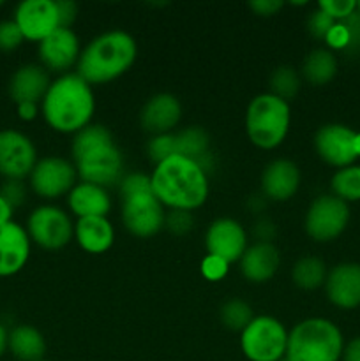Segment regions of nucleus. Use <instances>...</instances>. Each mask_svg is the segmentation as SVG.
I'll return each mask as SVG.
<instances>
[{
	"label": "nucleus",
	"instance_id": "16",
	"mask_svg": "<svg viewBox=\"0 0 360 361\" xmlns=\"http://www.w3.org/2000/svg\"><path fill=\"white\" fill-rule=\"evenodd\" d=\"M30 257V238L27 229L11 221L0 226V277L20 274Z\"/></svg>",
	"mask_w": 360,
	"mask_h": 361
},
{
	"label": "nucleus",
	"instance_id": "12",
	"mask_svg": "<svg viewBox=\"0 0 360 361\" xmlns=\"http://www.w3.org/2000/svg\"><path fill=\"white\" fill-rule=\"evenodd\" d=\"M37 150L27 134L14 129L0 130V175L6 180H23L37 164Z\"/></svg>",
	"mask_w": 360,
	"mask_h": 361
},
{
	"label": "nucleus",
	"instance_id": "52",
	"mask_svg": "<svg viewBox=\"0 0 360 361\" xmlns=\"http://www.w3.org/2000/svg\"><path fill=\"white\" fill-rule=\"evenodd\" d=\"M41 361H48V360H41Z\"/></svg>",
	"mask_w": 360,
	"mask_h": 361
},
{
	"label": "nucleus",
	"instance_id": "9",
	"mask_svg": "<svg viewBox=\"0 0 360 361\" xmlns=\"http://www.w3.org/2000/svg\"><path fill=\"white\" fill-rule=\"evenodd\" d=\"M349 208L335 196H320L311 203L306 215V231L316 242L335 240L346 229Z\"/></svg>",
	"mask_w": 360,
	"mask_h": 361
},
{
	"label": "nucleus",
	"instance_id": "53",
	"mask_svg": "<svg viewBox=\"0 0 360 361\" xmlns=\"http://www.w3.org/2000/svg\"><path fill=\"white\" fill-rule=\"evenodd\" d=\"M281 361H286V360H281Z\"/></svg>",
	"mask_w": 360,
	"mask_h": 361
},
{
	"label": "nucleus",
	"instance_id": "19",
	"mask_svg": "<svg viewBox=\"0 0 360 361\" xmlns=\"http://www.w3.org/2000/svg\"><path fill=\"white\" fill-rule=\"evenodd\" d=\"M325 291L339 309H356L360 305V264L341 263L327 274Z\"/></svg>",
	"mask_w": 360,
	"mask_h": 361
},
{
	"label": "nucleus",
	"instance_id": "41",
	"mask_svg": "<svg viewBox=\"0 0 360 361\" xmlns=\"http://www.w3.org/2000/svg\"><path fill=\"white\" fill-rule=\"evenodd\" d=\"M56 13H59V27L71 28L78 16V4L73 0H55Z\"/></svg>",
	"mask_w": 360,
	"mask_h": 361
},
{
	"label": "nucleus",
	"instance_id": "26",
	"mask_svg": "<svg viewBox=\"0 0 360 361\" xmlns=\"http://www.w3.org/2000/svg\"><path fill=\"white\" fill-rule=\"evenodd\" d=\"M173 143H175V155L193 159L201 166L205 173H208V168H212L210 162V137L207 130L201 127H187L180 133H173Z\"/></svg>",
	"mask_w": 360,
	"mask_h": 361
},
{
	"label": "nucleus",
	"instance_id": "27",
	"mask_svg": "<svg viewBox=\"0 0 360 361\" xmlns=\"http://www.w3.org/2000/svg\"><path fill=\"white\" fill-rule=\"evenodd\" d=\"M335 73H337V60L328 49H314L304 60L302 74L314 87L327 85L328 81L334 80Z\"/></svg>",
	"mask_w": 360,
	"mask_h": 361
},
{
	"label": "nucleus",
	"instance_id": "30",
	"mask_svg": "<svg viewBox=\"0 0 360 361\" xmlns=\"http://www.w3.org/2000/svg\"><path fill=\"white\" fill-rule=\"evenodd\" d=\"M268 85H270L272 95H275V97L288 102L289 99H293L296 94H299L300 76L293 67L281 66L272 73Z\"/></svg>",
	"mask_w": 360,
	"mask_h": 361
},
{
	"label": "nucleus",
	"instance_id": "4",
	"mask_svg": "<svg viewBox=\"0 0 360 361\" xmlns=\"http://www.w3.org/2000/svg\"><path fill=\"white\" fill-rule=\"evenodd\" d=\"M138 55L136 41L124 30H112L92 39L78 59V76L88 85H102L122 76Z\"/></svg>",
	"mask_w": 360,
	"mask_h": 361
},
{
	"label": "nucleus",
	"instance_id": "42",
	"mask_svg": "<svg viewBox=\"0 0 360 361\" xmlns=\"http://www.w3.org/2000/svg\"><path fill=\"white\" fill-rule=\"evenodd\" d=\"M325 41H327V44L330 46V48L346 49L348 48V42H349L348 30H346V27L341 23V21H335V25L332 27V30L328 32V35L325 37Z\"/></svg>",
	"mask_w": 360,
	"mask_h": 361
},
{
	"label": "nucleus",
	"instance_id": "46",
	"mask_svg": "<svg viewBox=\"0 0 360 361\" xmlns=\"http://www.w3.org/2000/svg\"><path fill=\"white\" fill-rule=\"evenodd\" d=\"M268 229H270V231H275L274 224H272L268 219H261V221L258 222V226H256V233H258V236H260L261 242L270 243V238L274 235H272V233H268Z\"/></svg>",
	"mask_w": 360,
	"mask_h": 361
},
{
	"label": "nucleus",
	"instance_id": "20",
	"mask_svg": "<svg viewBox=\"0 0 360 361\" xmlns=\"http://www.w3.org/2000/svg\"><path fill=\"white\" fill-rule=\"evenodd\" d=\"M300 185V171L295 162L288 159H275L261 175V189L268 200L288 201L295 196Z\"/></svg>",
	"mask_w": 360,
	"mask_h": 361
},
{
	"label": "nucleus",
	"instance_id": "24",
	"mask_svg": "<svg viewBox=\"0 0 360 361\" xmlns=\"http://www.w3.org/2000/svg\"><path fill=\"white\" fill-rule=\"evenodd\" d=\"M74 236L83 250L90 254H102L113 245L115 231L106 217H83L74 224Z\"/></svg>",
	"mask_w": 360,
	"mask_h": 361
},
{
	"label": "nucleus",
	"instance_id": "40",
	"mask_svg": "<svg viewBox=\"0 0 360 361\" xmlns=\"http://www.w3.org/2000/svg\"><path fill=\"white\" fill-rule=\"evenodd\" d=\"M342 25L346 27L349 35V42H348V48L344 51H360V13H353L352 16H348L346 20L341 21Z\"/></svg>",
	"mask_w": 360,
	"mask_h": 361
},
{
	"label": "nucleus",
	"instance_id": "22",
	"mask_svg": "<svg viewBox=\"0 0 360 361\" xmlns=\"http://www.w3.org/2000/svg\"><path fill=\"white\" fill-rule=\"evenodd\" d=\"M281 263V254L274 243L258 242L247 247L244 256L240 257V270L249 282L261 284L270 281L277 271Z\"/></svg>",
	"mask_w": 360,
	"mask_h": 361
},
{
	"label": "nucleus",
	"instance_id": "44",
	"mask_svg": "<svg viewBox=\"0 0 360 361\" xmlns=\"http://www.w3.org/2000/svg\"><path fill=\"white\" fill-rule=\"evenodd\" d=\"M16 113L23 122H30L37 116L39 109L35 102H21V104H16Z\"/></svg>",
	"mask_w": 360,
	"mask_h": 361
},
{
	"label": "nucleus",
	"instance_id": "11",
	"mask_svg": "<svg viewBox=\"0 0 360 361\" xmlns=\"http://www.w3.org/2000/svg\"><path fill=\"white\" fill-rule=\"evenodd\" d=\"M122 221L131 235L138 238H150L164 226V207L154 192L122 197Z\"/></svg>",
	"mask_w": 360,
	"mask_h": 361
},
{
	"label": "nucleus",
	"instance_id": "2",
	"mask_svg": "<svg viewBox=\"0 0 360 361\" xmlns=\"http://www.w3.org/2000/svg\"><path fill=\"white\" fill-rule=\"evenodd\" d=\"M152 192L169 210H196L208 197V176L193 159L172 155L155 164Z\"/></svg>",
	"mask_w": 360,
	"mask_h": 361
},
{
	"label": "nucleus",
	"instance_id": "39",
	"mask_svg": "<svg viewBox=\"0 0 360 361\" xmlns=\"http://www.w3.org/2000/svg\"><path fill=\"white\" fill-rule=\"evenodd\" d=\"M335 25V20H332L327 13H323L321 9L314 11L309 16V21H307V28H309L311 34L316 39H321L325 41V37L328 35V32L332 30V27Z\"/></svg>",
	"mask_w": 360,
	"mask_h": 361
},
{
	"label": "nucleus",
	"instance_id": "6",
	"mask_svg": "<svg viewBox=\"0 0 360 361\" xmlns=\"http://www.w3.org/2000/svg\"><path fill=\"white\" fill-rule=\"evenodd\" d=\"M289 104L272 94L256 95L247 106L246 133L251 143L272 150L284 141L289 129Z\"/></svg>",
	"mask_w": 360,
	"mask_h": 361
},
{
	"label": "nucleus",
	"instance_id": "3",
	"mask_svg": "<svg viewBox=\"0 0 360 361\" xmlns=\"http://www.w3.org/2000/svg\"><path fill=\"white\" fill-rule=\"evenodd\" d=\"M95 109L92 87L78 74H64L49 85L41 111L46 123L56 133L76 134L90 126Z\"/></svg>",
	"mask_w": 360,
	"mask_h": 361
},
{
	"label": "nucleus",
	"instance_id": "49",
	"mask_svg": "<svg viewBox=\"0 0 360 361\" xmlns=\"http://www.w3.org/2000/svg\"><path fill=\"white\" fill-rule=\"evenodd\" d=\"M355 147H356V154L360 157V133H356V141H355Z\"/></svg>",
	"mask_w": 360,
	"mask_h": 361
},
{
	"label": "nucleus",
	"instance_id": "48",
	"mask_svg": "<svg viewBox=\"0 0 360 361\" xmlns=\"http://www.w3.org/2000/svg\"><path fill=\"white\" fill-rule=\"evenodd\" d=\"M7 338H9V331H7V328L0 323V358H2L7 351Z\"/></svg>",
	"mask_w": 360,
	"mask_h": 361
},
{
	"label": "nucleus",
	"instance_id": "17",
	"mask_svg": "<svg viewBox=\"0 0 360 361\" xmlns=\"http://www.w3.org/2000/svg\"><path fill=\"white\" fill-rule=\"evenodd\" d=\"M39 59L42 67L53 73H64L80 59V41L71 28H56L39 42Z\"/></svg>",
	"mask_w": 360,
	"mask_h": 361
},
{
	"label": "nucleus",
	"instance_id": "10",
	"mask_svg": "<svg viewBox=\"0 0 360 361\" xmlns=\"http://www.w3.org/2000/svg\"><path fill=\"white\" fill-rule=\"evenodd\" d=\"M76 168L64 157H42L32 169L30 189L44 200H56L73 190L76 185Z\"/></svg>",
	"mask_w": 360,
	"mask_h": 361
},
{
	"label": "nucleus",
	"instance_id": "31",
	"mask_svg": "<svg viewBox=\"0 0 360 361\" xmlns=\"http://www.w3.org/2000/svg\"><path fill=\"white\" fill-rule=\"evenodd\" d=\"M253 319V309H251L249 303H246L244 300L233 298L221 307V321L228 330L240 331V334H242V331L249 326V323Z\"/></svg>",
	"mask_w": 360,
	"mask_h": 361
},
{
	"label": "nucleus",
	"instance_id": "23",
	"mask_svg": "<svg viewBox=\"0 0 360 361\" xmlns=\"http://www.w3.org/2000/svg\"><path fill=\"white\" fill-rule=\"evenodd\" d=\"M71 212L78 215L80 219L83 217H106L112 208L106 189L92 183H76L67 197Z\"/></svg>",
	"mask_w": 360,
	"mask_h": 361
},
{
	"label": "nucleus",
	"instance_id": "7",
	"mask_svg": "<svg viewBox=\"0 0 360 361\" xmlns=\"http://www.w3.org/2000/svg\"><path fill=\"white\" fill-rule=\"evenodd\" d=\"M240 348L249 361H281L288 348V331L275 317H254L240 334Z\"/></svg>",
	"mask_w": 360,
	"mask_h": 361
},
{
	"label": "nucleus",
	"instance_id": "5",
	"mask_svg": "<svg viewBox=\"0 0 360 361\" xmlns=\"http://www.w3.org/2000/svg\"><path fill=\"white\" fill-rule=\"evenodd\" d=\"M342 335L332 321L311 317L288 334L286 361H339L342 356Z\"/></svg>",
	"mask_w": 360,
	"mask_h": 361
},
{
	"label": "nucleus",
	"instance_id": "1",
	"mask_svg": "<svg viewBox=\"0 0 360 361\" xmlns=\"http://www.w3.org/2000/svg\"><path fill=\"white\" fill-rule=\"evenodd\" d=\"M74 168L81 182L106 189L124 178V157L104 126L90 123L73 140Z\"/></svg>",
	"mask_w": 360,
	"mask_h": 361
},
{
	"label": "nucleus",
	"instance_id": "13",
	"mask_svg": "<svg viewBox=\"0 0 360 361\" xmlns=\"http://www.w3.org/2000/svg\"><path fill=\"white\" fill-rule=\"evenodd\" d=\"M13 20L27 41L41 42L60 28L55 0H23L14 9Z\"/></svg>",
	"mask_w": 360,
	"mask_h": 361
},
{
	"label": "nucleus",
	"instance_id": "43",
	"mask_svg": "<svg viewBox=\"0 0 360 361\" xmlns=\"http://www.w3.org/2000/svg\"><path fill=\"white\" fill-rule=\"evenodd\" d=\"M284 6L282 0H253L249 2V9L254 11L258 16H272Z\"/></svg>",
	"mask_w": 360,
	"mask_h": 361
},
{
	"label": "nucleus",
	"instance_id": "36",
	"mask_svg": "<svg viewBox=\"0 0 360 361\" xmlns=\"http://www.w3.org/2000/svg\"><path fill=\"white\" fill-rule=\"evenodd\" d=\"M318 9L327 13L332 20L342 21L355 13L356 2L355 0H320Z\"/></svg>",
	"mask_w": 360,
	"mask_h": 361
},
{
	"label": "nucleus",
	"instance_id": "34",
	"mask_svg": "<svg viewBox=\"0 0 360 361\" xmlns=\"http://www.w3.org/2000/svg\"><path fill=\"white\" fill-rule=\"evenodd\" d=\"M166 228L176 236H184L194 228V217L187 210H169L166 214Z\"/></svg>",
	"mask_w": 360,
	"mask_h": 361
},
{
	"label": "nucleus",
	"instance_id": "37",
	"mask_svg": "<svg viewBox=\"0 0 360 361\" xmlns=\"http://www.w3.org/2000/svg\"><path fill=\"white\" fill-rule=\"evenodd\" d=\"M0 196L13 208H20L27 201V187L23 180H6L0 187Z\"/></svg>",
	"mask_w": 360,
	"mask_h": 361
},
{
	"label": "nucleus",
	"instance_id": "35",
	"mask_svg": "<svg viewBox=\"0 0 360 361\" xmlns=\"http://www.w3.org/2000/svg\"><path fill=\"white\" fill-rule=\"evenodd\" d=\"M25 41L23 34L14 20L0 21V51H13Z\"/></svg>",
	"mask_w": 360,
	"mask_h": 361
},
{
	"label": "nucleus",
	"instance_id": "45",
	"mask_svg": "<svg viewBox=\"0 0 360 361\" xmlns=\"http://www.w3.org/2000/svg\"><path fill=\"white\" fill-rule=\"evenodd\" d=\"M342 361H360V337L353 338L344 349H342Z\"/></svg>",
	"mask_w": 360,
	"mask_h": 361
},
{
	"label": "nucleus",
	"instance_id": "33",
	"mask_svg": "<svg viewBox=\"0 0 360 361\" xmlns=\"http://www.w3.org/2000/svg\"><path fill=\"white\" fill-rule=\"evenodd\" d=\"M119 185L122 197L134 196V194L152 192V178L147 175H141V173H131V175L124 176Z\"/></svg>",
	"mask_w": 360,
	"mask_h": 361
},
{
	"label": "nucleus",
	"instance_id": "50",
	"mask_svg": "<svg viewBox=\"0 0 360 361\" xmlns=\"http://www.w3.org/2000/svg\"><path fill=\"white\" fill-rule=\"evenodd\" d=\"M356 9H359V13H360V2H356Z\"/></svg>",
	"mask_w": 360,
	"mask_h": 361
},
{
	"label": "nucleus",
	"instance_id": "18",
	"mask_svg": "<svg viewBox=\"0 0 360 361\" xmlns=\"http://www.w3.org/2000/svg\"><path fill=\"white\" fill-rule=\"evenodd\" d=\"M182 118V106L180 101L172 94L152 95L140 113V123L145 133L152 136L169 134Z\"/></svg>",
	"mask_w": 360,
	"mask_h": 361
},
{
	"label": "nucleus",
	"instance_id": "14",
	"mask_svg": "<svg viewBox=\"0 0 360 361\" xmlns=\"http://www.w3.org/2000/svg\"><path fill=\"white\" fill-rule=\"evenodd\" d=\"M355 141V130L341 123H328L318 129L314 136V148L327 164L342 169L352 166L353 161L359 157Z\"/></svg>",
	"mask_w": 360,
	"mask_h": 361
},
{
	"label": "nucleus",
	"instance_id": "15",
	"mask_svg": "<svg viewBox=\"0 0 360 361\" xmlns=\"http://www.w3.org/2000/svg\"><path fill=\"white\" fill-rule=\"evenodd\" d=\"M205 245L210 256L221 257L226 263H235L246 252L247 235L240 222L233 219H217L208 228Z\"/></svg>",
	"mask_w": 360,
	"mask_h": 361
},
{
	"label": "nucleus",
	"instance_id": "21",
	"mask_svg": "<svg viewBox=\"0 0 360 361\" xmlns=\"http://www.w3.org/2000/svg\"><path fill=\"white\" fill-rule=\"evenodd\" d=\"M49 85H52V81H49L44 67L27 63V66H21L14 71L7 90H9V97L16 104H21V102H35L37 104L39 101L44 99Z\"/></svg>",
	"mask_w": 360,
	"mask_h": 361
},
{
	"label": "nucleus",
	"instance_id": "51",
	"mask_svg": "<svg viewBox=\"0 0 360 361\" xmlns=\"http://www.w3.org/2000/svg\"><path fill=\"white\" fill-rule=\"evenodd\" d=\"M2 4H4V0H0V6H2Z\"/></svg>",
	"mask_w": 360,
	"mask_h": 361
},
{
	"label": "nucleus",
	"instance_id": "29",
	"mask_svg": "<svg viewBox=\"0 0 360 361\" xmlns=\"http://www.w3.org/2000/svg\"><path fill=\"white\" fill-rule=\"evenodd\" d=\"M334 196L346 201H360V166L342 168L332 176Z\"/></svg>",
	"mask_w": 360,
	"mask_h": 361
},
{
	"label": "nucleus",
	"instance_id": "28",
	"mask_svg": "<svg viewBox=\"0 0 360 361\" xmlns=\"http://www.w3.org/2000/svg\"><path fill=\"white\" fill-rule=\"evenodd\" d=\"M292 277L295 286H299L300 289L313 291V289L323 286L325 281H327V267H325V263L320 257H302L293 267Z\"/></svg>",
	"mask_w": 360,
	"mask_h": 361
},
{
	"label": "nucleus",
	"instance_id": "47",
	"mask_svg": "<svg viewBox=\"0 0 360 361\" xmlns=\"http://www.w3.org/2000/svg\"><path fill=\"white\" fill-rule=\"evenodd\" d=\"M13 212H14V208L11 207V204L7 203L2 196H0V226L7 224V222L13 221Z\"/></svg>",
	"mask_w": 360,
	"mask_h": 361
},
{
	"label": "nucleus",
	"instance_id": "25",
	"mask_svg": "<svg viewBox=\"0 0 360 361\" xmlns=\"http://www.w3.org/2000/svg\"><path fill=\"white\" fill-rule=\"evenodd\" d=\"M7 351L18 361H41L46 355V342L41 331L28 324H20L9 331Z\"/></svg>",
	"mask_w": 360,
	"mask_h": 361
},
{
	"label": "nucleus",
	"instance_id": "38",
	"mask_svg": "<svg viewBox=\"0 0 360 361\" xmlns=\"http://www.w3.org/2000/svg\"><path fill=\"white\" fill-rule=\"evenodd\" d=\"M228 267L229 263H226L224 259L208 254V256L201 261V274H203V277L207 279V281L217 282L228 275Z\"/></svg>",
	"mask_w": 360,
	"mask_h": 361
},
{
	"label": "nucleus",
	"instance_id": "8",
	"mask_svg": "<svg viewBox=\"0 0 360 361\" xmlns=\"http://www.w3.org/2000/svg\"><path fill=\"white\" fill-rule=\"evenodd\" d=\"M27 233L30 242L37 243L46 250H59L71 242L74 226L69 215L59 207L42 204L37 207L27 221Z\"/></svg>",
	"mask_w": 360,
	"mask_h": 361
},
{
	"label": "nucleus",
	"instance_id": "32",
	"mask_svg": "<svg viewBox=\"0 0 360 361\" xmlns=\"http://www.w3.org/2000/svg\"><path fill=\"white\" fill-rule=\"evenodd\" d=\"M148 157L152 162L166 161L168 157L175 155V143H173V133L162 134V136H152V140L147 145Z\"/></svg>",
	"mask_w": 360,
	"mask_h": 361
}]
</instances>
